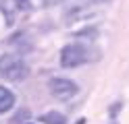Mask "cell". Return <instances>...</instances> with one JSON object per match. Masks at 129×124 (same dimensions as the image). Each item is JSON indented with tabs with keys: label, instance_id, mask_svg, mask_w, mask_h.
<instances>
[{
	"label": "cell",
	"instance_id": "9c48e42d",
	"mask_svg": "<svg viewBox=\"0 0 129 124\" xmlns=\"http://www.w3.org/2000/svg\"><path fill=\"white\" fill-rule=\"evenodd\" d=\"M27 120H29V110L27 107H21V110L11 118V124H27Z\"/></svg>",
	"mask_w": 129,
	"mask_h": 124
},
{
	"label": "cell",
	"instance_id": "30bf717a",
	"mask_svg": "<svg viewBox=\"0 0 129 124\" xmlns=\"http://www.w3.org/2000/svg\"><path fill=\"white\" fill-rule=\"evenodd\" d=\"M15 8H19V11H29V8H34V0H13Z\"/></svg>",
	"mask_w": 129,
	"mask_h": 124
},
{
	"label": "cell",
	"instance_id": "6da1fadb",
	"mask_svg": "<svg viewBox=\"0 0 129 124\" xmlns=\"http://www.w3.org/2000/svg\"><path fill=\"white\" fill-rule=\"evenodd\" d=\"M0 77L6 81H23L29 77V66L23 62V58L15 54H4L0 56Z\"/></svg>",
	"mask_w": 129,
	"mask_h": 124
},
{
	"label": "cell",
	"instance_id": "7a4b0ae2",
	"mask_svg": "<svg viewBox=\"0 0 129 124\" xmlns=\"http://www.w3.org/2000/svg\"><path fill=\"white\" fill-rule=\"evenodd\" d=\"M96 56H92L90 48L83 44H67L60 50V66L62 68H77L85 62L94 60Z\"/></svg>",
	"mask_w": 129,
	"mask_h": 124
},
{
	"label": "cell",
	"instance_id": "52a82bcc",
	"mask_svg": "<svg viewBox=\"0 0 129 124\" xmlns=\"http://www.w3.org/2000/svg\"><path fill=\"white\" fill-rule=\"evenodd\" d=\"M73 35H75V37H83V39H94L96 35H98V29H96L94 25L90 23V25H85L83 29H77V31H73Z\"/></svg>",
	"mask_w": 129,
	"mask_h": 124
},
{
	"label": "cell",
	"instance_id": "ba28073f",
	"mask_svg": "<svg viewBox=\"0 0 129 124\" xmlns=\"http://www.w3.org/2000/svg\"><path fill=\"white\" fill-rule=\"evenodd\" d=\"M42 122H46V124H64L67 120H64V116L60 112H48V114L42 116Z\"/></svg>",
	"mask_w": 129,
	"mask_h": 124
},
{
	"label": "cell",
	"instance_id": "5b68a950",
	"mask_svg": "<svg viewBox=\"0 0 129 124\" xmlns=\"http://www.w3.org/2000/svg\"><path fill=\"white\" fill-rule=\"evenodd\" d=\"M13 105H15V93L4 85H0V116L13 110Z\"/></svg>",
	"mask_w": 129,
	"mask_h": 124
},
{
	"label": "cell",
	"instance_id": "277c9868",
	"mask_svg": "<svg viewBox=\"0 0 129 124\" xmlns=\"http://www.w3.org/2000/svg\"><path fill=\"white\" fill-rule=\"evenodd\" d=\"M100 15V8L96 4H90V6H73L71 11H67V15H64V21H67L69 25L73 23H83V25H90L87 21H92L94 17Z\"/></svg>",
	"mask_w": 129,
	"mask_h": 124
},
{
	"label": "cell",
	"instance_id": "3957f363",
	"mask_svg": "<svg viewBox=\"0 0 129 124\" xmlns=\"http://www.w3.org/2000/svg\"><path fill=\"white\" fill-rule=\"evenodd\" d=\"M48 89H50V95L60 99V101H69L79 93V85L71 79H64V77H54L48 81Z\"/></svg>",
	"mask_w": 129,
	"mask_h": 124
},
{
	"label": "cell",
	"instance_id": "8fae6325",
	"mask_svg": "<svg viewBox=\"0 0 129 124\" xmlns=\"http://www.w3.org/2000/svg\"><path fill=\"white\" fill-rule=\"evenodd\" d=\"M110 124H115V122H110Z\"/></svg>",
	"mask_w": 129,
	"mask_h": 124
},
{
	"label": "cell",
	"instance_id": "8992f818",
	"mask_svg": "<svg viewBox=\"0 0 129 124\" xmlns=\"http://www.w3.org/2000/svg\"><path fill=\"white\" fill-rule=\"evenodd\" d=\"M0 11H2V15H4L6 25H13L15 23V11L11 6V0H0Z\"/></svg>",
	"mask_w": 129,
	"mask_h": 124
},
{
	"label": "cell",
	"instance_id": "7c38bea8",
	"mask_svg": "<svg viewBox=\"0 0 129 124\" xmlns=\"http://www.w3.org/2000/svg\"><path fill=\"white\" fill-rule=\"evenodd\" d=\"M27 124H31V122H27Z\"/></svg>",
	"mask_w": 129,
	"mask_h": 124
}]
</instances>
